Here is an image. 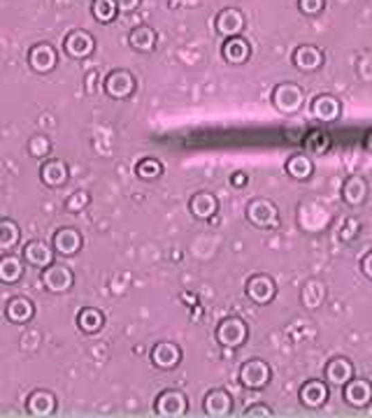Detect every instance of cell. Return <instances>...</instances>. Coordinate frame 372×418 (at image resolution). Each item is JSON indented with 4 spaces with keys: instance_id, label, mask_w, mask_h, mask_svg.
Instances as JSON below:
<instances>
[{
    "instance_id": "1",
    "label": "cell",
    "mask_w": 372,
    "mask_h": 418,
    "mask_svg": "<svg viewBox=\"0 0 372 418\" xmlns=\"http://www.w3.org/2000/svg\"><path fill=\"white\" fill-rule=\"evenodd\" d=\"M247 335H249V328L242 318L228 316L219 323L217 328V339L221 346H228V349H238L240 344L247 342Z\"/></svg>"
},
{
    "instance_id": "2",
    "label": "cell",
    "mask_w": 372,
    "mask_h": 418,
    "mask_svg": "<svg viewBox=\"0 0 372 418\" xmlns=\"http://www.w3.org/2000/svg\"><path fill=\"white\" fill-rule=\"evenodd\" d=\"M73 282H75V274L68 265L51 263L49 267H44V272H42L44 289L51 291V293H68L70 289H73Z\"/></svg>"
},
{
    "instance_id": "3",
    "label": "cell",
    "mask_w": 372,
    "mask_h": 418,
    "mask_svg": "<svg viewBox=\"0 0 372 418\" xmlns=\"http://www.w3.org/2000/svg\"><path fill=\"white\" fill-rule=\"evenodd\" d=\"M247 219H249L254 226L275 228L279 224V212L270 200L256 198V200L249 202V207H247Z\"/></svg>"
},
{
    "instance_id": "4",
    "label": "cell",
    "mask_w": 372,
    "mask_h": 418,
    "mask_svg": "<svg viewBox=\"0 0 372 418\" xmlns=\"http://www.w3.org/2000/svg\"><path fill=\"white\" fill-rule=\"evenodd\" d=\"M188 411V400L181 390H163L156 397V414L159 416H184Z\"/></svg>"
},
{
    "instance_id": "5",
    "label": "cell",
    "mask_w": 372,
    "mask_h": 418,
    "mask_svg": "<svg viewBox=\"0 0 372 418\" xmlns=\"http://www.w3.org/2000/svg\"><path fill=\"white\" fill-rule=\"evenodd\" d=\"M270 381V367L263 361H249L240 367V383L251 390L263 388Z\"/></svg>"
},
{
    "instance_id": "6",
    "label": "cell",
    "mask_w": 372,
    "mask_h": 418,
    "mask_svg": "<svg viewBox=\"0 0 372 418\" xmlns=\"http://www.w3.org/2000/svg\"><path fill=\"white\" fill-rule=\"evenodd\" d=\"M272 102H275V107L284 114L298 112L300 104H303V89L296 87V84H282V87L275 89Z\"/></svg>"
},
{
    "instance_id": "7",
    "label": "cell",
    "mask_w": 372,
    "mask_h": 418,
    "mask_svg": "<svg viewBox=\"0 0 372 418\" xmlns=\"http://www.w3.org/2000/svg\"><path fill=\"white\" fill-rule=\"evenodd\" d=\"M275 293H277V286L270 277H267V274H254L249 282H247V296L258 305L272 302Z\"/></svg>"
},
{
    "instance_id": "8",
    "label": "cell",
    "mask_w": 372,
    "mask_h": 418,
    "mask_svg": "<svg viewBox=\"0 0 372 418\" xmlns=\"http://www.w3.org/2000/svg\"><path fill=\"white\" fill-rule=\"evenodd\" d=\"M372 400V386L365 379H354L351 376L344 383V402L349 407H368Z\"/></svg>"
},
{
    "instance_id": "9",
    "label": "cell",
    "mask_w": 372,
    "mask_h": 418,
    "mask_svg": "<svg viewBox=\"0 0 372 418\" xmlns=\"http://www.w3.org/2000/svg\"><path fill=\"white\" fill-rule=\"evenodd\" d=\"M56 49L51 47V44H47V42H42V44H35V47L30 49V54H28V63H30V68L35 70V73H40V75H47V73H51L54 70V65H56Z\"/></svg>"
},
{
    "instance_id": "10",
    "label": "cell",
    "mask_w": 372,
    "mask_h": 418,
    "mask_svg": "<svg viewBox=\"0 0 372 418\" xmlns=\"http://www.w3.org/2000/svg\"><path fill=\"white\" fill-rule=\"evenodd\" d=\"M105 91H107V96L119 98V100L121 98L133 96V91H135L133 75L126 73V70H114V73H109L105 80Z\"/></svg>"
},
{
    "instance_id": "11",
    "label": "cell",
    "mask_w": 372,
    "mask_h": 418,
    "mask_svg": "<svg viewBox=\"0 0 372 418\" xmlns=\"http://www.w3.org/2000/svg\"><path fill=\"white\" fill-rule=\"evenodd\" d=\"M54 251H58L61 256H75L77 251L82 249V235L75 230V228H58L54 233Z\"/></svg>"
},
{
    "instance_id": "12",
    "label": "cell",
    "mask_w": 372,
    "mask_h": 418,
    "mask_svg": "<svg viewBox=\"0 0 372 418\" xmlns=\"http://www.w3.org/2000/svg\"><path fill=\"white\" fill-rule=\"evenodd\" d=\"M24 260L35 267H49L54 263V246L44 244V242L35 239V242H28V244L24 246Z\"/></svg>"
},
{
    "instance_id": "13",
    "label": "cell",
    "mask_w": 372,
    "mask_h": 418,
    "mask_svg": "<svg viewBox=\"0 0 372 418\" xmlns=\"http://www.w3.org/2000/svg\"><path fill=\"white\" fill-rule=\"evenodd\" d=\"M63 47H65V51H68V56L87 58L91 51H94L96 42H94V37H91L87 30H73L68 37H65Z\"/></svg>"
},
{
    "instance_id": "14",
    "label": "cell",
    "mask_w": 372,
    "mask_h": 418,
    "mask_svg": "<svg viewBox=\"0 0 372 418\" xmlns=\"http://www.w3.org/2000/svg\"><path fill=\"white\" fill-rule=\"evenodd\" d=\"M152 361H154L156 367H161V370H172V367H177L179 361H181V351H179L177 344H172V342H161V344L154 346Z\"/></svg>"
},
{
    "instance_id": "15",
    "label": "cell",
    "mask_w": 372,
    "mask_h": 418,
    "mask_svg": "<svg viewBox=\"0 0 372 418\" xmlns=\"http://www.w3.org/2000/svg\"><path fill=\"white\" fill-rule=\"evenodd\" d=\"M300 400H303L305 407H310V409L324 407L326 400H328V386H326L324 381L312 379V381L303 383V388H300Z\"/></svg>"
},
{
    "instance_id": "16",
    "label": "cell",
    "mask_w": 372,
    "mask_h": 418,
    "mask_svg": "<svg viewBox=\"0 0 372 418\" xmlns=\"http://www.w3.org/2000/svg\"><path fill=\"white\" fill-rule=\"evenodd\" d=\"M202 409H205L207 416H228L233 409V400L226 390H210L202 400Z\"/></svg>"
},
{
    "instance_id": "17",
    "label": "cell",
    "mask_w": 372,
    "mask_h": 418,
    "mask_svg": "<svg viewBox=\"0 0 372 418\" xmlns=\"http://www.w3.org/2000/svg\"><path fill=\"white\" fill-rule=\"evenodd\" d=\"M354 376V365H351L347 358H333V361L326 365V379L335 386H344L349 379Z\"/></svg>"
},
{
    "instance_id": "18",
    "label": "cell",
    "mask_w": 372,
    "mask_h": 418,
    "mask_svg": "<svg viewBox=\"0 0 372 418\" xmlns=\"http://www.w3.org/2000/svg\"><path fill=\"white\" fill-rule=\"evenodd\" d=\"M40 179H42L47 186L58 188V186H63L65 181H68V167H65V163L58 161V158L47 161V163H44V165L40 167Z\"/></svg>"
},
{
    "instance_id": "19",
    "label": "cell",
    "mask_w": 372,
    "mask_h": 418,
    "mask_svg": "<svg viewBox=\"0 0 372 418\" xmlns=\"http://www.w3.org/2000/svg\"><path fill=\"white\" fill-rule=\"evenodd\" d=\"M33 314H35V307H33V302L28 298H15L10 300L8 309H5V316L10 318L12 323H28L33 318Z\"/></svg>"
},
{
    "instance_id": "20",
    "label": "cell",
    "mask_w": 372,
    "mask_h": 418,
    "mask_svg": "<svg viewBox=\"0 0 372 418\" xmlns=\"http://www.w3.org/2000/svg\"><path fill=\"white\" fill-rule=\"evenodd\" d=\"M28 411L33 416H49L56 411V397L49 390H35L28 397Z\"/></svg>"
},
{
    "instance_id": "21",
    "label": "cell",
    "mask_w": 372,
    "mask_h": 418,
    "mask_svg": "<svg viewBox=\"0 0 372 418\" xmlns=\"http://www.w3.org/2000/svg\"><path fill=\"white\" fill-rule=\"evenodd\" d=\"M245 26V17L238 10H224L217 19V30L226 37H235Z\"/></svg>"
},
{
    "instance_id": "22",
    "label": "cell",
    "mask_w": 372,
    "mask_h": 418,
    "mask_svg": "<svg viewBox=\"0 0 372 418\" xmlns=\"http://www.w3.org/2000/svg\"><path fill=\"white\" fill-rule=\"evenodd\" d=\"M188 209L198 219H212L217 214V198L212 193H195L188 202Z\"/></svg>"
},
{
    "instance_id": "23",
    "label": "cell",
    "mask_w": 372,
    "mask_h": 418,
    "mask_svg": "<svg viewBox=\"0 0 372 418\" xmlns=\"http://www.w3.org/2000/svg\"><path fill=\"white\" fill-rule=\"evenodd\" d=\"M312 114L321 121H333L340 116V102L330 96H319L315 102H312Z\"/></svg>"
},
{
    "instance_id": "24",
    "label": "cell",
    "mask_w": 372,
    "mask_h": 418,
    "mask_svg": "<svg viewBox=\"0 0 372 418\" xmlns=\"http://www.w3.org/2000/svg\"><path fill=\"white\" fill-rule=\"evenodd\" d=\"M342 198L349 202V205H361V202L368 198V184L361 177H349L344 181L342 188Z\"/></svg>"
},
{
    "instance_id": "25",
    "label": "cell",
    "mask_w": 372,
    "mask_h": 418,
    "mask_svg": "<svg viewBox=\"0 0 372 418\" xmlns=\"http://www.w3.org/2000/svg\"><path fill=\"white\" fill-rule=\"evenodd\" d=\"M24 277V263L17 256L0 258V282L3 284H17Z\"/></svg>"
},
{
    "instance_id": "26",
    "label": "cell",
    "mask_w": 372,
    "mask_h": 418,
    "mask_svg": "<svg viewBox=\"0 0 372 418\" xmlns=\"http://www.w3.org/2000/svg\"><path fill=\"white\" fill-rule=\"evenodd\" d=\"M103 323H105V318H103V314L94 309V307H84L80 311V316H77V325H80L82 332H87V335H94L103 328Z\"/></svg>"
},
{
    "instance_id": "27",
    "label": "cell",
    "mask_w": 372,
    "mask_h": 418,
    "mask_svg": "<svg viewBox=\"0 0 372 418\" xmlns=\"http://www.w3.org/2000/svg\"><path fill=\"white\" fill-rule=\"evenodd\" d=\"M224 58L228 63H245L249 58V44L242 37H231L224 44Z\"/></svg>"
},
{
    "instance_id": "28",
    "label": "cell",
    "mask_w": 372,
    "mask_h": 418,
    "mask_svg": "<svg viewBox=\"0 0 372 418\" xmlns=\"http://www.w3.org/2000/svg\"><path fill=\"white\" fill-rule=\"evenodd\" d=\"M128 42H130V47L138 51H152L156 44V33L149 28V26H140V28H135L128 35Z\"/></svg>"
},
{
    "instance_id": "29",
    "label": "cell",
    "mask_w": 372,
    "mask_h": 418,
    "mask_svg": "<svg viewBox=\"0 0 372 418\" xmlns=\"http://www.w3.org/2000/svg\"><path fill=\"white\" fill-rule=\"evenodd\" d=\"M286 174L293 179H308L312 174V161L305 154H296L286 161Z\"/></svg>"
},
{
    "instance_id": "30",
    "label": "cell",
    "mask_w": 372,
    "mask_h": 418,
    "mask_svg": "<svg viewBox=\"0 0 372 418\" xmlns=\"http://www.w3.org/2000/svg\"><path fill=\"white\" fill-rule=\"evenodd\" d=\"M321 61H324L321 51L315 47H300V49H296V54H293V63L303 70H315L321 65Z\"/></svg>"
},
{
    "instance_id": "31",
    "label": "cell",
    "mask_w": 372,
    "mask_h": 418,
    "mask_svg": "<svg viewBox=\"0 0 372 418\" xmlns=\"http://www.w3.org/2000/svg\"><path fill=\"white\" fill-rule=\"evenodd\" d=\"M19 237H21V233H19V226L15 224V221L0 219V249L8 251V249H12V246H17Z\"/></svg>"
},
{
    "instance_id": "32",
    "label": "cell",
    "mask_w": 372,
    "mask_h": 418,
    "mask_svg": "<svg viewBox=\"0 0 372 418\" xmlns=\"http://www.w3.org/2000/svg\"><path fill=\"white\" fill-rule=\"evenodd\" d=\"M116 12H119V10H116L114 0H96V3H94V17L100 24L112 21V19L116 17Z\"/></svg>"
},
{
    "instance_id": "33",
    "label": "cell",
    "mask_w": 372,
    "mask_h": 418,
    "mask_svg": "<svg viewBox=\"0 0 372 418\" xmlns=\"http://www.w3.org/2000/svg\"><path fill=\"white\" fill-rule=\"evenodd\" d=\"M135 172H138L140 179H156V177H161L163 165H161V161H156V158H145L138 163Z\"/></svg>"
},
{
    "instance_id": "34",
    "label": "cell",
    "mask_w": 372,
    "mask_h": 418,
    "mask_svg": "<svg viewBox=\"0 0 372 418\" xmlns=\"http://www.w3.org/2000/svg\"><path fill=\"white\" fill-rule=\"evenodd\" d=\"M49 149H51V142L44 135H35L30 140V156H35V158H42V156H47Z\"/></svg>"
},
{
    "instance_id": "35",
    "label": "cell",
    "mask_w": 372,
    "mask_h": 418,
    "mask_svg": "<svg viewBox=\"0 0 372 418\" xmlns=\"http://www.w3.org/2000/svg\"><path fill=\"white\" fill-rule=\"evenodd\" d=\"M305 149H310L312 154H324L328 149V137L326 135H319V133H312L305 142Z\"/></svg>"
},
{
    "instance_id": "36",
    "label": "cell",
    "mask_w": 372,
    "mask_h": 418,
    "mask_svg": "<svg viewBox=\"0 0 372 418\" xmlns=\"http://www.w3.org/2000/svg\"><path fill=\"white\" fill-rule=\"evenodd\" d=\"M321 8H324V0H300V10H303L305 15H317Z\"/></svg>"
},
{
    "instance_id": "37",
    "label": "cell",
    "mask_w": 372,
    "mask_h": 418,
    "mask_svg": "<svg viewBox=\"0 0 372 418\" xmlns=\"http://www.w3.org/2000/svg\"><path fill=\"white\" fill-rule=\"evenodd\" d=\"M114 3H116V10L119 12H130V10L138 8L140 0H114Z\"/></svg>"
},
{
    "instance_id": "38",
    "label": "cell",
    "mask_w": 372,
    "mask_h": 418,
    "mask_svg": "<svg viewBox=\"0 0 372 418\" xmlns=\"http://www.w3.org/2000/svg\"><path fill=\"white\" fill-rule=\"evenodd\" d=\"M247 181H249V177H247L245 172H235L233 177H231V184H233L235 188H245Z\"/></svg>"
},
{
    "instance_id": "39",
    "label": "cell",
    "mask_w": 372,
    "mask_h": 418,
    "mask_svg": "<svg viewBox=\"0 0 372 418\" xmlns=\"http://www.w3.org/2000/svg\"><path fill=\"white\" fill-rule=\"evenodd\" d=\"M363 274L372 279V253H368V256L363 258Z\"/></svg>"
},
{
    "instance_id": "40",
    "label": "cell",
    "mask_w": 372,
    "mask_h": 418,
    "mask_svg": "<svg viewBox=\"0 0 372 418\" xmlns=\"http://www.w3.org/2000/svg\"><path fill=\"white\" fill-rule=\"evenodd\" d=\"M365 147H368V152H372V133L368 135V140H365Z\"/></svg>"
}]
</instances>
